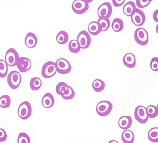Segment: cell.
Here are the masks:
<instances>
[{
    "label": "cell",
    "mask_w": 158,
    "mask_h": 143,
    "mask_svg": "<svg viewBox=\"0 0 158 143\" xmlns=\"http://www.w3.org/2000/svg\"><path fill=\"white\" fill-rule=\"evenodd\" d=\"M32 109L31 103L29 101H23L19 105L17 110L18 115L22 120L29 119L32 115Z\"/></svg>",
    "instance_id": "cell-1"
},
{
    "label": "cell",
    "mask_w": 158,
    "mask_h": 143,
    "mask_svg": "<svg viewBox=\"0 0 158 143\" xmlns=\"http://www.w3.org/2000/svg\"><path fill=\"white\" fill-rule=\"evenodd\" d=\"M7 82L10 88L12 89H17L22 82V76L20 74L15 70L10 72L8 75Z\"/></svg>",
    "instance_id": "cell-2"
},
{
    "label": "cell",
    "mask_w": 158,
    "mask_h": 143,
    "mask_svg": "<svg viewBox=\"0 0 158 143\" xmlns=\"http://www.w3.org/2000/svg\"><path fill=\"white\" fill-rule=\"evenodd\" d=\"M135 42L141 46H146L149 41V34L148 31L143 28H138L134 32Z\"/></svg>",
    "instance_id": "cell-3"
},
{
    "label": "cell",
    "mask_w": 158,
    "mask_h": 143,
    "mask_svg": "<svg viewBox=\"0 0 158 143\" xmlns=\"http://www.w3.org/2000/svg\"><path fill=\"white\" fill-rule=\"evenodd\" d=\"M112 109L113 105L109 101H101L96 106V112L101 116L108 115L111 112Z\"/></svg>",
    "instance_id": "cell-4"
},
{
    "label": "cell",
    "mask_w": 158,
    "mask_h": 143,
    "mask_svg": "<svg viewBox=\"0 0 158 143\" xmlns=\"http://www.w3.org/2000/svg\"><path fill=\"white\" fill-rule=\"evenodd\" d=\"M57 72L55 63L53 61H48L43 65L41 70V74L44 78L49 79L53 77Z\"/></svg>",
    "instance_id": "cell-5"
},
{
    "label": "cell",
    "mask_w": 158,
    "mask_h": 143,
    "mask_svg": "<svg viewBox=\"0 0 158 143\" xmlns=\"http://www.w3.org/2000/svg\"><path fill=\"white\" fill-rule=\"evenodd\" d=\"M57 72L61 74H67L71 72L72 66L69 61L64 58H60L55 62Z\"/></svg>",
    "instance_id": "cell-6"
},
{
    "label": "cell",
    "mask_w": 158,
    "mask_h": 143,
    "mask_svg": "<svg viewBox=\"0 0 158 143\" xmlns=\"http://www.w3.org/2000/svg\"><path fill=\"white\" fill-rule=\"evenodd\" d=\"M19 55L17 51L14 48H10L6 51L5 54V61L7 63L8 67H15L16 66L18 60L19 59Z\"/></svg>",
    "instance_id": "cell-7"
},
{
    "label": "cell",
    "mask_w": 158,
    "mask_h": 143,
    "mask_svg": "<svg viewBox=\"0 0 158 143\" xmlns=\"http://www.w3.org/2000/svg\"><path fill=\"white\" fill-rule=\"evenodd\" d=\"M77 41L78 42L79 44L81 49H85L89 47L91 44V37L88 32L86 31H82L79 32L77 39Z\"/></svg>",
    "instance_id": "cell-8"
},
{
    "label": "cell",
    "mask_w": 158,
    "mask_h": 143,
    "mask_svg": "<svg viewBox=\"0 0 158 143\" xmlns=\"http://www.w3.org/2000/svg\"><path fill=\"white\" fill-rule=\"evenodd\" d=\"M135 119L140 124H146L148 120L146 108L143 106H138L134 111Z\"/></svg>",
    "instance_id": "cell-9"
},
{
    "label": "cell",
    "mask_w": 158,
    "mask_h": 143,
    "mask_svg": "<svg viewBox=\"0 0 158 143\" xmlns=\"http://www.w3.org/2000/svg\"><path fill=\"white\" fill-rule=\"evenodd\" d=\"M72 9L75 14L81 15L85 13L89 9V4L84 0H75L72 3Z\"/></svg>",
    "instance_id": "cell-10"
},
{
    "label": "cell",
    "mask_w": 158,
    "mask_h": 143,
    "mask_svg": "<svg viewBox=\"0 0 158 143\" xmlns=\"http://www.w3.org/2000/svg\"><path fill=\"white\" fill-rule=\"evenodd\" d=\"M130 17L131 22L136 26H142L146 21V15L140 9H136Z\"/></svg>",
    "instance_id": "cell-11"
},
{
    "label": "cell",
    "mask_w": 158,
    "mask_h": 143,
    "mask_svg": "<svg viewBox=\"0 0 158 143\" xmlns=\"http://www.w3.org/2000/svg\"><path fill=\"white\" fill-rule=\"evenodd\" d=\"M112 14V6L108 2H105L101 4L98 10V15L99 17H104L110 18Z\"/></svg>",
    "instance_id": "cell-12"
},
{
    "label": "cell",
    "mask_w": 158,
    "mask_h": 143,
    "mask_svg": "<svg viewBox=\"0 0 158 143\" xmlns=\"http://www.w3.org/2000/svg\"><path fill=\"white\" fill-rule=\"evenodd\" d=\"M16 66L20 72L25 73L26 72H28L31 69L32 67V63L31 61L27 58L20 57L17 61Z\"/></svg>",
    "instance_id": "cell-13"
},
{
    "label": "cell",
    "mask_w": 158,
    "mask_h": 143,
    "mask_svg": "<svg viewBox=\"0 0 158 143\" xmlns=\"http://www.w3.org/2000/svg\"><path fill=\"white\" fill-rule=\"evenodd\" d=\"M38 40L37 37L32 32H29L27 34L25 38V44L27 47L29 48H33L37 44Z\"/></svg>",
    "instance_id": "cell-14"
},
{
    "label": "cell",
    "mask_w": 158,
    "mask_h": 143,
    "mask_svg": "<svg viewBox=\"0 0 158 143\" xmlns=\"http://www.w3.org/2000/svg\"><path fill=\"white\" fill-rule=\"evenodd\" d=\"M123 63L128 68H134L136 65V58L135 55L132 53H127L123 57Z\"/></svg>",
    "instance_id": "cell-15"
},
{
    "label": "cell",
    "mask_w": 158,
    "mask_h": 143,
    "mask_svg": "<svg viewBox=\"0 0 158 143\" xmlns=\"http://www.w3.org/2000/svg\"><path fill=\"white\" fill-rule=\"evenodd\" d=\"M42 105L45 108H51L55 104V98L52 94L46 93L42 98Z\"/></svg>",
    "instance_id": "cell-16"
},
{
    "label": "cell",
    "mask_w": 158,
    "mask_h": 143,
    "mask_svg": "<svg viewBox=\"0 0 158 143\" xmlns=\"http://www.w3.org/2000/svg\"><path fill=\"white\" fill-rule=\"evenodd\" d=\"M132 124V119L130 116H122L118 121V125L120 128L123 130L128 129Z\"/></svg>",
    "instance_id": "cell-17"
},
{
    "label": "cell",
    "mask_w": 158,
    "mask_h": 143,
    "mask_svg": "<svg viewBox=\"0 0 158 143\" xmlns=\"http://www.w3.org/2000/svg\"><path fill=\"white\" fill-rule=\"evenodd\" d=\"M88 31L90 34L96 36L102 31L101 27L100 24L98 22V21L91 22L88 25Z\"/></svg>",
    "instance_id": "cell-18"
},
{
    "label": "cell",
    "mask_w": 158,
    "mask_h": 143,
    "mask_svg": "<svg viewBox=\"0 0 158 143\" xmlns=\"http://www.w3.org/2000/svg\"><path fill=\"white\" fill-rule=\"evenodd\" d=\"M137 9L136 5L133 2H127L123 6V11L124 14L127 17H131V15L134 14V12Z\"/></svg>",
    "instance_id": "cell-19"
},
{
    "label": "cell",
    "mask_w": 158,
    "mask_h": 143,
    "mask_svg": "<svg viewBox=\"0 0 158 143\" xmlns=\"http://www.w3.org/2000/svg\"><path fill=\"white\" fill-rule=\"evenodd\" d=\"M122 140L124 143H134V134L130 130H125L122 134Z\"/></svg>",
    "instance_id": "cell-20"
},
{
    "label": "cell",
    "mask_w": 158,
    "mask_h": 143,
    "mask_svg": "<svg viewBox=\"0 0 158 143\" xmlns=\"http://www.w3.org/2000/svg\"><path fill=\"white\" fill-rule=\"evenodd\" d=\"M124 27V23L122 19L119 18H116L113 20L111 23V27L112 29L116 32H120L123 30Z\"/></svg>",
    "instance_id": "cell-21"
},
{
    "label": "cell",
    "mask_w": 158,
    "mask_h": 143,
    "mask_svg": "<svg viewBox=\"0 0 158 143\" xmlns=\"http://www.w3.org/2000/svg\"><path fill=\"white\" fill-rule=\"evenodd\" d=\"M56 39L58 43L60 44H64L69 41L68 33L64 31H61L56 35Z\"/></svg>",
    "instance_id": "cell-22"
},
{
    "label": "cell",
    "mask_w": 158,
    "mask_h": 143,
    "mask_svg": "<svg viewBox=\"0 0 158 143\" xmlns=\"http://www.w3.org/2000/svg\"><path fill=\"white\" fill-rule=\"evenodd\" d=\"M30 87L32 90H37L42 86V81L39 77H33L30 81Z\"/></svg>",
    "instance_id": "cell-23"
},
{
    "label": "cell",
    "mask_w": 158,
    "mask_h": 143,
    "mask_svg": "<svg viewBox=\"0 0 158 143\" xmlns=\"http://www.w3.org/2000/svg\"><path fill=\"white\" fill-rule=\"evenodd\" d=\"M98 22L101 25L102 31H106L107 30L109 29L111 25V23L109 19L106 17H99Z\"/></svg>",
    "instance_id": "cell-24"
},
{
    "label": "cell",
    "mask_w": 158,
    "mask_h": 143,
    "mask_svg": "<svg viewBox=\"0 0 158 143\" xmlns=\"http://www.w3.org/2000/svg\"><path fill=\"white\" fill-rule=\"evenodd\" d=\"M69 49L72 53H77L81 51V48L77 40H72L69 44Z\"/></svg>",
    "instance_id": "cell-25"
},
{
    "label": "cell",
    "mask_w": 158,
    "mask_h": 143,
    "mask_svg": "<svg viewBox=\"0 0 158 143\" xmlns=\"http://www.w3.org/2000/svg\"><path fill=\"white\" fill-rule=\"evenodd\" d=\"M148 139L152 142H158V127L152 128L148 133Z\"/></svg>",
    "instance_id": "cell-26"
},
{
    "label": "cell",
    "mask_w": 158,
    "mask_h": 143,
    "mask_svg": "<svg viewBox=\"0 0 158 143\" xmlns=\"http://www.w3.org/2000/svg\"><path fill=\"white\" fill-rule=\"evenodd\" d=\"M105 87V83L101 79H96L93 82V88L94 91L99 93L104 90Z\"/></svg>",
    "instance_id": "cell-27"
},
{
    "label": "cell",
    "mask_w": 158,
    "mask_h": 143,
    "mask_svg": "<svg viewBox=\"0 0 158 143\" xmlns=\"http://www.w3.org/2000/svg\"><path fill=\"white\" fill-rule=\"evenodd\" d=\"M11 105V98L8 95H3L0 97V107L7 108Z\"/></svg>",
    "instance_id": "cell-28"
},
{
    "label": "cell",
    "mask_w": 158,
    "mask_h": 143,
    "mask_svg": "<svg viewBox=\"0 0 158 143\" xmlns=\"http://www.w3.org/2000/svg\"><path fill=\"white\" fill-rule=\"evenodd\" d=\"M8 66L4 60H0V77L3 78L7 75Z\"/></svg>",
    "instance_id": "cell-29"
},
{
    "label": "cell",
    "mask_w": 158,
    "mask_h": 143,
    "mask_svg": "<svg viewBox=\"0 0 158 143\" xmlns=\"http://www.w3.org/2000/svg\"><path fill=\"white\" fill-rule=\"evenodd\" d=\"M61 97L66 100H70L74 98L75 96V91L72 87L69 86L67 89L61 95Z\"/></svg>",
    "instance_id": "cell-30"
},
{
    "label": "cell",
    "mask_w": 158,
    "mask_h": 143,
    "mask_svg": "<svg viewBox=\"0 0 158 143\" xmlns=\"http://www.w3.org/2000/svg\"><path fill=\"white\" fill-rule=\"evenodd\" d=\"M146 110L148 117L150 119H154L158 115L157 107L154 105H149L148 108H146Z\"/></svg>",
    "instance_id": "cell-31"
},
{
    "label": "cell",
    "mask_w": 158,
    "mask_h": 143,
    "mask_svg": "<svg viewBox=\"0 0 158 143\" xmlns=\"http://www.w3.org/2000/svg\"><path fill=\"white\" fill-rule=\"evenodd\" d=\"M17 143H31V139L27 134L21 132L18 136Z\"/></svg>",
    "instance_id": "cell-32"
},
{
    "label": "cell",
    "mask_w": 158,
    "mask_h": 143,
    "mask_svg": "<svg viewBox=\"0 0 158 143\" xmlns=\"http://www.w3.org/2000/svg\"><path fill=\"white\" fill-rule=\"evenodd\" d=\"M68 87L69 86L65 82H60L57 84L56 87V92L58 95H61L67 89Z\"/></svg>",
    "instance_id": "cell-33"
},
{
    "label": "cell",
    "mask_w": 158,
    "mask_h": 143,
    "mask_svg": "<svg viewBox=\"0 0 158 143\" xmlns=\"http://www.w3.org/2000/svg\"><path fill=\"white\" fill-rule=\"evenodd\" d=\"M151 0H136V5L139 8H144L148 6L150 3Z\"/></svg>",
    "instance_id": "cell-34"
},
{
    "label": "cell",
    "mask_w": 158,
    "mask_h": 143,
    "mask_svg": "<svg viewBox=\"0 0 158 143\" xmlns=\"http://www.w3.org/2000/svg\"><path fill=\"white\" fill-rule=\"evenodd\" d=\"M150 67L154 72L158 71V58L154 57L152 58L150 63Z\"/></svg>",
    "instance_id": "cell-35"
},
{
    "label": "cell",
    "mask_w": 158,
    "mask_h": 143,
    "mask_svg": "<svg viewBox=\"0 0 158 143\" xmlns=\"http://www.w3.org/2000/svg\"><path fill=\"white\" fill-rule=\"evenodd\" d=\"M7 134L3 128H0V142L5 141L7 139Z\"/></svg>",
    "instance_id": "cell-36"
},
{
    "label": "cell",
    "mask_w": 158,
    "mask_h": 143,
    "mask_svg": "<svg viewBox=\"0 0 158 143\" xmlns=\"http://www.w3.org/2000/svg\"><path fill=\"white\" fill-rule=\"evenodd\" d=\"M125 0H112L113 5L115 7H120L124 4Z\"/></svg>",
    "instance_id": "cell-37"
},
{
    "label": "cell",
    "mask_w": 158,
    "mask_h": 143,
    "mask_svg": "<svg viewBox=\"0 0 158 143\" xmlns=\"http://www.w3.org/2000/svg\"><path fill=\"white\" fill-rule=\"evenodd\" d=\"M153 19L155 22H158V9L155 10L153 14Z\"/></svg>",
    "instance_id": "cell-38"
},
{
    "label": "cell",
    "mask_w": 158,
    "mask_h": 143,
    "mask_svg": "<svg viewBox=\"0 0 158 143\" xmlns=\"http://www.w3.org/2000/svg\"><path fill=\"white\" fill-rule=\"evenodd\" d=\"M84 1L85 2H86L87 3H90L92 2H93V0H84Z\"/></svg>",
    "instance_id": "cell-39"
},
{
    "label": "cell",
    "mask_w": 158,
    "mask_h": 143,
    "mask_svg": "<svg viewBox=\"0 0 158 143\" xmlns=\"http://www.w3.org/2000/svg\"><path fill=\"white\" fill-rule=\"evenodd\" d=\"M108 143H118V142L116 141V140H111Z\"/></svg>",
    "instance_id": "cell-40"
},
{
    "label": "cell",
    "mask_w": 158,
    "mask_h": 143,
    "mask_svg": "<svg viewBox=\"0 0 158 143\" xmlns=\"http://www.w3.org/2000/svg\"><path fill=\"white\" fill-rule=\"evenodd\" d=\"M156 32H157V34H158V24H157V26H156Z\"/></svg>",
    "instance_id": "cell-41"
},
{
    "label": "cell",
    "mask_w": 158,
    "mask_h": 143,
    "mask_svg": "<svg viewBox=\"0 0 158 143\" xmlns=\"http://www.w3.org/2000/svg\"><path fill=\"white\" fill-rule=\"evenodd\" d=\"M157 107V112H158V105H157V107Z\"/></svg>",
    "instance_id": "cell-42"
},
{
    "label": "cell",
    "mask_w": 158,
    "mask_h": 143,
    "mask_svg": "<svg viewBox=\"0 0 158 143\" xmlns=\"http://www.w3.org/2000/svg\"><path fill=\"white\" fill-rule=\"evenodd\" d=\"M151 2H152V1H153V0H151Z\"/></svg>",
    "instance_id": "cell-43"
}]
</instances>
